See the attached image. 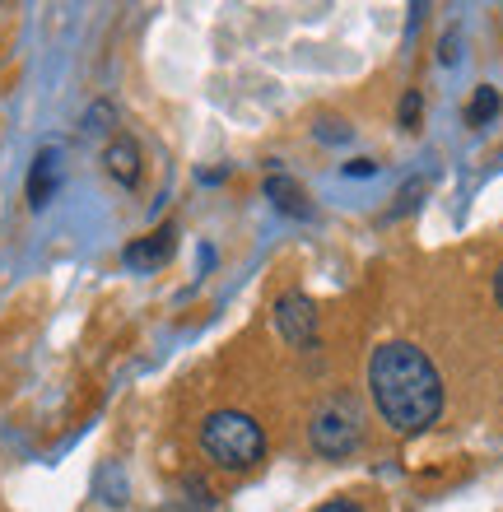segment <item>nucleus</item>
<instances>
[{"mask_svg":"<svg viewBox=\"0 0 503 512\" xmlns=\"http://www.w3.org/2000/svg\"><path fill=\"white\" fill-rule=\"evenodd\" d=\"M368 396L378 405L387 429L424 433L443 415V378L434 359L415 350L410 340H387L368 359Z\"/></svg>","mask_w":503,"mask_h":512,"instance_id":"f257e3e1","label":"nucleus"},{"mask_svg":"<svg viewBox=\"0 0 503 512\" xmlns=\"http://www.w3.org/2000/svg\"><path fill=\"white\" fill-rule=\"evenodd\" d=\"M201 452L224 471H252L266 457V429L247 410H215L201 424Z\"/></svg>","mask_w":503,"mask_h":512,"instance_id":"f03ea898","label":"nucleus"},{"mask_svg":"<svg viewBox=\"0 0 503 512\" xmlns=\"http://www.w3.org/2000/svg\"><path fill=\"white\" fill-rule=\"evenodd\" d=\"M308 443L327 461H345L364 443V405L354 391H331L308 419Z\"/></svg>","mask_w":503,"mask_h":512,"instance_id":"7ed1b4c3","label":"nucleus"},{"mask_svg":"<svg viewBox=\"0 0 503 512\" xmlns=\"http://www.w3.org/2000/svg\"><path fill=\"white\" fill-rule=\"evenodd\" d=\"M275 331L294 350H313L317 345V303L308 294H285L275 303Z\"/></svg>","mask_w":503,"mask_h":512,"instance_id":"20e7f679","label":"nucleus"},{"mask_svg":"<svg viewBox=\"0 0 503 512\" xmlns=\"http://www.w3.org/2000/svg\"><path fill=\"white\" fill-rule=\"evenodd\" d=\"M173 247H177V229L168 224V229L150 233V238H136V243L122 252V261L131 270H140V275H150V270H159L168 256H173Z\"/></svg>","mask_w":503,"mask_h":512,"instance_id":"39448f33","label":"nucleus"},{"mask_svg":"<svg viewBox=\"0 0 503 512\" xmlns=\"http://www.w3.org/2000/svg\"><path fill=\"white\" fill-rule=\"evenodd\" d=\"M56 187H61V154H56V149H42L38 159H33V173H28V205L42 210V205L52 201Z\"/></svg>","mask_w":503,"mask_h":512,"instance_id":"423d86ee","label":"nucleus"},{"mask_svg":"<svg viewBox=\"0 0 503 512\" xmlns=\"http://www.w3.org/2000/svg\"><path fill=\"white\" fill-rule=\"evenodd\" d=\"M103 163H108V173L122 182V187H136V177H140V149L131 135H117L108 149H103Z\"/></svg>","mask_w":503,"mask_h":512,"instance_id":"0eeeda50","label":"nucleus"},{"mask_svg":"<svg viewBox=\"0 0 503 512\" xmlns=\"http://www.w3.org/2000/svg\"><path fill=\"white\" fill-rule=\"evenodd\" d=\"M266 196L275 201V210H285V215H294V219L313 215V205H308V196L299 191L294 177H266Z\"/></svg>","mask_w":503,"mask_h":512,"instance_id":"6e6552de","label":"nucleus"},{"mask_svg":"<svg viewBox=\"0 0 503 512\" xmlns=\"http://www.w3.org/2000/svg\"><path fill=\"white\" fill-rule=\"evenodd\" d=\"M499 117V89H476V98H471V108H466V122L471 126H485V122H494Z\"/></svg>","mask_w":503,"mask_h":512,"instance_id":"1a4fd4ad","label":"nucleus"},{"mask_svg":"<svg viewBox=\"0 0 503 512\" xmlns=\"http://www.w3.org/2000/svg\"><path fill=\"white\" fill-rule=\"evenodd\" d=\"M108 126H112V108H108V103L89 108V117H84V131H89V135H103Z\"/></svg>","mask_w":503,"mask_h":512,"instance_id":"9d476101","label":"nucleus"},{"mask_svg":"<svg viewBox=\"0 0 503 512\" xmlns=\"http://www.w3.org/2000/svg\"><path fill=\"white\" fill-rule=\"evenodd\" d=\"M401 126H406V131H415V126H420V94H415V89L401 98Z\"/></svg>","mask_w":503,"mask_h":512,"instance_id":"9b49d317","label":"nucleus"},{"mask_svg":"<svg viewBox=\"0 0 503 512\" xmlns=\"http://www.w3.org/2000/svg\"><path fill=\"white\" fill-rule=\"evenodd\" d=\"M317 512H364L359 503H350V499H331V503H322Z\"/></svg>","mask_w":503,"mask_h":512,"instance_id":"f8f14e48","label":"nucleus"},{"mask_svg":"<svg viewBox=\"0 0 503 512\" xmlns=\"http://www.w3.org/2000/svg\"><path fill=\"white\" fill-rule=\"evenodd\" d=\"M452 61H457V33L443 38V66H452Z\"/></svg>","mask_w":503,"mask_h":512,"instance_id":"ddd939ff","label":"nucleus"},{"mask_svg":"<svg viewBox=\"0 0 503 512\" xmlns=\"http://www.w3.org/2000/svg\"><path fill=\"white\" fill-rule=\"evenodd\" d=\"M345 173H350V177H368V173H373V163H368V159H359V163H345Z\"/></svg>","mask_w":503,"mask_h":512,"instance_id":"4468645a","label":"nucleus"},{"mask_svg":"<svg viewBox=\"0 0 503 512\" xmlns=\"http://www.w3.org/2000/svg\"><path fill=\"white\" fill-rule=\"evenodd\" d=\"M317 135H327V140H345V135H350V131H345V126H340V122H327V131H317Z\"/></svg>","mask_w":503,"mask_h":512,"instance_id":"2eb2a0df","label":"nucleus"},{"mask_svg":"<svg viewBox=\"0 0 503 512\" xmlns=\"http://www.w3.org/2000/svg\"><path fill=\"white\" fill-rule=\"evenodd\" d=\"M494 298H499V308H503V266H499V275H494Z\"/></svg>","mask_w":503,"mask_h":512,"instance_id":"dca6fc26","label":"nucleus"}]
</instances>
